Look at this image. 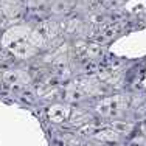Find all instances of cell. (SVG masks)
<instances>
[{"mask_svg":"<svg viewBox=\"0 0 146 146\" xmlns=\"http://www.w3.org/2000/svg\"><path fill=\"white\" fill-rule=\"evenodd\" d=\"M0 2H2V0H0Z\"/></svg>","mask_w":146,"mask_h":146,"instance_id":"cell-5","label":"cell"},{"mask_svg":"<svg viewBox=\"0 0 146 146\" xmlns=\"http://www.w3.org/2000/svg\"><path fill=\"white\" fill-rule=\"evenodd\" d=\"M31 30H33V27L28 25V23H19L17 22V23L8 27V28L3 31L0 44H2V47L6 50V48L11 47L13 44L20 42V40H27L30 37Z\"/></svg>","mask_w":146,"mask_h":146,"instance_id":"cell-1","label":"cell"},{"mask_svg":"<svg viewBox=\"0 0 146 146\" xmlns=\"http://www.w3.org/2000/svg\"><path fill=\"white\" fill-rule=\"evenodd\" d=\"M70 113H72V107L65 106V104H53L47 110L48 120L53 121V123H62V121L68 120Z\"/></svg>","mask_w":146,"mask_h":146,"instance_id":"cell-3","label":"cell"},{"mask_svg":"<svg viewBox=\"0 0 146 146\" xmlns=\"http://www.w3.org/2000/svg\"><path fill=\"white\" fill-rule=\"evenodd\" d=\"M110 126H112L113 131H117L120 135L129 134V132L132 131V127H134L131 123H127L126 120H113L112 123H110Z\"/></svg>","mask_w":146,"mask_h":146,"instance_id":"cell-4","label":"cell"},{"mask_svg":"<svg viewBox=\"0 0 146 146\" xmlns=\"http://www.w3.org/2000/svg\"><path fill=\"white\" fill-rule=\"evenodd\" d=\"M6 50L13 54L14 58L17 59H30V58H34L39 54V48H36L33 44L30 42L28 39L27 40H20V42H16L13 44L11 47H8Z\"/></svg>","mask_w":146,"mask_h":146,"instance_id":"cell-2","label":"cell"}]
</instances>
